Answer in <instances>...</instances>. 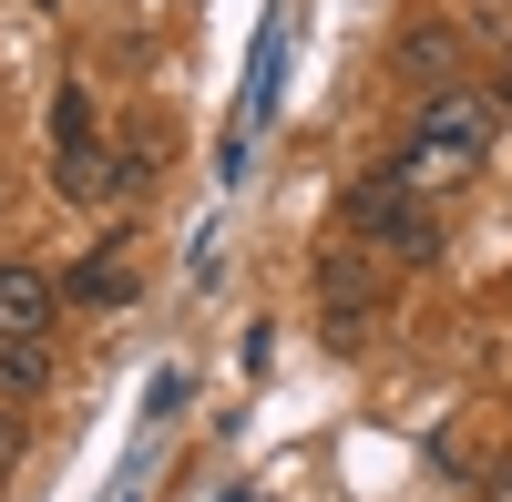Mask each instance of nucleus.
Returning <instances> with one entry per match:
<instances>
[{
  "label": "nucleus",
  "mask_w": 512,
  "mask_h": 502,
  "mask_svg": "<svg viewBox=\"0 0 512 502\" xmlns=\"http://www.w3.org/2000/svg\"><path fill=\"white\" fill-rule=\"evenodd\" d=\"M400 62H410V72H441V82H451V62H461V31H451V21H410Z\"/></svg>",
  "instance_id": "nucleus-9"
},
{
  "label": "nucleus",
  "mask_w": 512,
  "mask_h": 502,
  "mask_svg": "<svg viewBox=\"0 0 512 502\" xmlns=\"http://www.w3.org/2000/svg\"><path fill=\"white\" fill-rule=\"evenodd\" d=\"M492 154V103H472V93H451V82H441V93L431 103H420L410 113V144H400V175L410 185H451V175H472V164Z\"/></svg>",
  "instance_id": "nucleus-1"
},
{
  "label": "nucleus",
  "mask_w": 512,
  "mask_h": 502,
  "mask_svg": "<svg viewBox=\"0 0 512 502\" xmlns=\"http://www.w3.org/2000/svg\"><path fill=\"white\" fill-rule=\"evenodd\" d=\"M52 390V349L41 339H0V400H41Z\"/></svg>",
  "instance_id": "nucleus-7"
},
{
  "label": "nucleus",
  "mask_w": 512,
  "mask_h": 502,
  "mask_svg": "<svg viewBox=\"0 0 512 502\" xmlns=\"http://www.w3.org/2000/svg\"><path fill=\"white\" fill-rule=\"evenodd\" d=\"M379 308H390V267H379L359 236L328 246V257H318V318H328V339H359Z\"/></svg>",
  "instance_id": "nucleus-2"
},
{
  "label": "nucleus",
  "mask_w": 512,
  "mask_h": 502,
  "mask_svg": "<svg viewBox=\"0 0 512 502\" xmlns=\"http://www.w3.org/2000/svg\"><path fill=\"white\" fill-rule=\"evenodd\" d=\"M62 308V277H41V267H0V339H41Z\"/></svg>",
  "instance_id": "nucleus-4"
},
{
  "label": "nucleus",
  "mask_w": 512,
  "mask_h": 502,
  "mask_svg": "<svg viewBox=\"0 0 512 502\" xmlns=\"http://www.w3.org/2000/svg\"><path fill=\"white\" fill-rule=\"evenodd\" d=\"M390 257H400V267H431V257H441V216H431V205H420V216L390 236Z\"/></svg>",
  "instance_id": "nucleus-10"
},
{
  "label": "nucleus",
  "mask_w": 512,
  "mask_h": 502,
  "mask_svg": "<svg viewBox=\"0 0 512 502\" xmlns=\"http://www.w3.org/2000/svg\"><path fill=\"white\" fill-rule=\"evenodd\" d=\"M103 154H113V185H123V195H144V185L164 175V154H175V134H164V113H134Z\"/></svg>",
  "instance_id": "nucleus-5"
},
{
  "label": "nucleus",
  "mask_w": 512,
  "mask_h": 502,
  "mask_svg": "<svg viewBox=\"0 0 512 502\" xmlns=\"http://www.w3.org/2000/svg\"><path fill=\"white\" fill-rule=\"evenodd\" d=\"M52 154H103V144H93V93H82V82L52 93Z\"/></svg>",
  "instance_id": "nucleus-8"
},
{
  "label": "nucleus",
  "mask_w": 512,
  "mask_h": 502,
  "mask_svg": "<svg viewBox=\"0 0 512 502\" xmlns=\"http://www.w3.org/2000/svg\"><path fill=\"white\" fill-rule=\"evenodd\" d=\"M21 472V410H0V482Z\"/></svg>",
  "instance_id": "nucleus-11"
},
{
  "label": "nucleus",
  "mask_w": 512,
  "mask_h": 502,
  "mask_svg": "<svg viewBox=\"0 0 512 502\" xmlns=\"http://www.w3.org/2000/svg\"><path fill=\"white\" fill-rule=\"evenodd\" d=\"M410 216H420V195H410V175H400V164H379V175H359L349 195H338V226H349L359 246H390Z\"/></svg>",
  "instance_id": "nucleus-3"
},
{
  "label": "nucleus",
  "mask_w": 512,
  "mask_h": 502,
  "mask_svg": "<svg viewBox=\"0 0 512 502\" xmlns=\"http://www.w3.org/2000/svg\"><path fill=\"white\" fill-rule=\"evenodd\" d=\"M502 103H512V72H502Z\"/></svg>",
  "instance_id": "nucleus-12"
},
{
  "label": "nucleus",
  "mask_w": 512,
  "mask_h": 502,
  "mask_svg": "<svg viewBox=\"0 0 512 502\" xmlns=\"http://www.w3.org/2000/svg\"><path fill=\"white\" fill-rule=\"evenodd\" d=\"M62 298H72V308H123V298H134V267H123V257H82V267L62 277Z\"/></svg>",
  "instance_id": "nucleus-6"
}]
</instances>
